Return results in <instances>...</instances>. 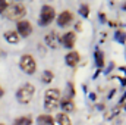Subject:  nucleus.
I'll list each match as a JSON object with an SVG mask.
<instances>
[{
  "label": "nucleus",
  "mask_w": 126,
  "mask_h": 125,
  "mask_svg": "<svg viewBox=\"0 0 126 125\" xmlns=\"http://www.w3.org/2000/svg\"><path fill=\"white\" fill-rule=\"evenodd\" d=\"M27 15V9L22 3H18V1H9L6 10L3 12V16H6L7 19L10 21H21L24 16Z\"/></svg>",
  "instance_id": "obj_1"
},
{
  "label": "nucleus",
  "mask_w": 126,
  "mask_h": 125,
  "mask_svg": "<svg viewBox=\"0 0 126 125\" xmlns=\"http://www.w3.org/2000/svg\"><path fill=\"white\" fill-rule=\"evenodd\" d=\"M60 90L59 88H48L44 93V107L46 110H54L56 107H59L60 103Z\"/></svg>",
  "instance_id": "obj_2"
},
{
  "label": "nucleus",
  "mask_w": 126,
  "mask_h": 125,
  "mask_svg": "<svg viewBox=\"0 0 126 125\" xmlns=\"http://www.w3.org/2000/svg\"><path fill=\"white\" fill-rule=\"evenodd\" d=\"M34 94H35V87H34V84L25 83V84H22V85L16 90V100H18L21 104H28L32 100Z\"/></svg>",
  "instance_id": "obj_3"
},
{
  "label": "nucleus",
  "mask_w": 126,
  "mask_h": 125,
  "mask_svg": "<svg viewBox=\"0 0 126 125\" xmlns=\"http://www.w3.org/2000/svg\"><path fill=\"white\" fill-rule=\"evenodd\" d=\"M56 18V10L54 7H51L50 4H43L41 6V10H40V18H38V22L41 27H47L50 25Z\"/></svg>",
  "instance_id": "obj_4"
},
{
  "label": "nucleus",
  "mask_w": 126,
  "mask_h": 125,
  "mask_svg": "<svg viewBox=\"0 0 126 125\" xmlns=\"http://www.w3.org/2000/svg\"><path fill=\"white\" fill-rule=\"evenodd\" d=\"M19 66H21V69H22L25 74H28V75L35 74V71H37V62H35L34 56H32V55H28V53H25V55L21 56Z\"/></svg>",
  "instance_id": "obj_5"
},
{
  "label": "nucleus",
  "mask_w": 126,
  "mask_h": 125,
  "mask_svg": "<svg viewBox=\"0 0 126 125\" xmlns=\"http://www.w3.org/2000/svg\"><path fill=\"white\" fill-rule=\"evenodd\" d=\"M19 37H30L32 34V24L27 19H21L16 22V30Z\"/></svg>",
  "instance_id": "obj_6"
},
{
  "label": "nucleus",
  "mask_w": 126,
  "mask_h": 125,
  "mask_svg": "<svg viewBox=\"0 0 126 125\" xmlns=\"http://www.w3.org/2000/svg\"><path fill=\"white\" fill-rule=\"evenodd\" d=\"M60 43L66 49L72 50L75 47V43H76V32L75 31H67L64 32L63 35H60Z\"/></svg>",
  "instance_id": "obj_7"
},
{
  "label": "nucleus",
  "mask_w": 126,
  "mask_h": 125,
  "mask_svg": "<svg viewBox=\"0 0 126 125\" xmlns=\"http://www.w3.org/2000/svg\"><path fill=\"white\" fill-rule=\"evenodd\" d=\"M44 41H46L47 47H50V49H59L60 37H59L57 31H50V32H47V34H46Z\"/></svg>",
  "instance_id": "obj_8"
},
{
  "label": "nucleus",
  "mask_w": 126,
  "mask_h": 125,
  "mask_svg": "<svg viewBox=\"0 0 126 125\" xmlns=\"http://www.w3.org/2000/svg\"><path fill=\"white\" fill-rule=\"evenodd\" d=\"M73 19H75V16H73V13L70 10H63L57 16V25L59 27H67V25H70L73 22Z\"/></svg>",
  "instance_id": "obj_9"
},
{
  "label": "nucleus",
  "mask_w": 126,
  "mask_h": 125,
  "mask_svg": "<svg viewBox=\"0 0 126 125\" xmlns=\"http://www.w3.org/2000/svg\"><path fill=\"white\" fill-rule=\"evenodd\" d=\"M64 61H66V65L70 66V68H76L79 62H81V55L76 52V50H70L66 56H64Z\"/></svg>",
  "instance_id": "obj_10"
},
{
  "label": "nucleus",
  "mask_w": 126,
  "mask_h": 125,
  "mask_svg": "<svg viewBox=\"0 0 126 125\" xmlns=\"http://www.w3.org/2000/svg\"><path fill=\"white\" fill-rule=\"evenodd\" d=\"M59 107H62L63 113H70V112H75V103L73 100H69V99H60V103H59Z\"/></svg>",
  "instance_id": "obj_11"
},
{
  "label": "nucleus",
  "mask_w": 126,
  "mask_h": 125,
  "mask_svg": "<svg viewBox=\"0 0 126 125\" xmlns=\"http://www.w3.org/2000/svg\"><path fill=\"white\" fill-rule=\"evenodd\" d=\"M4 40H6L7 43H10V44H18V43H19V40H21V37L18 35V32H16V31L10 30V31L4 32Z\"/></svg>",
  "instance_id": "obj_12"
},
{
  "label": "nucleus",
  "mask_w": 126,
  "mask_h": 125,
  "mask_svg": "<svg viewBox=\"0 0 126 125\" xmlns=\"http://www.w3.org/2000/svg\"><path fill=\"white\" fill-rule=\"evenodd\" d=\"M37 125H56V122L51 115H40L37 118Z\"/></svg>",
  "instance_id": "obj_13"
},
{
  "label": "nucleus",
  "mask_w": 126,
  "mask_h": 125,
  "mask_svg": "<svg viewBox=\"0 0 126 125\" xmlns=\"http://www.w3.org/2000/svg\"><path fill=\"white\" fill-rule=\"evenodd\" d=\"M94 59H95V65H97V68L98 69H101L103 66H104V53L97 47L94 52Z\"/></svg>",
  "instance_id": "obj_14"
},
{
  "label": "nucleus",
  "mask_w": 126,
  "mask_h": 125,
  "mask_svg": "<svg viewBox=\"0 0 126 125\" xmlns=\"http://www.w3.org/2000/svg\"><path fill=\"white\" fill-rule=\"evenodd\" d=\"M53 80H54V72L50 71V69H44L43 74H41V83L43 84H50Z\"/></svg>",
  "instance_id": "obj_15"
},
{
  "label": "nucleus",
  "mask_w": 126,
  "mask_h": 125,
  "mask_svg": "<svg viewBox=\"0 0 126 125\" xmlns=\"http://www.w3.org/2000/svg\"><path fill=\"white\" fill-rule=\"evenodd\" d=\"M34 119L31 115H25V116H19L13 121V125H32Z\"/></svg>",
  "instance_id": "obj_16"
},
{
  "label": "nucleus",
  "mask_w": 126,
  "mask_h": 125,
  "mask_svg": "<svg viewBox=\"0 0 126 125\" xmlns=\"http://www.w3.org/2000/svg\"><path fill=\"white\" fill-rule=\"evenodd\" d=\"M54 119H56L54 122H57V125H72V121H70V118H69L66 113H63V112L57 113V116H56Z\"/></svg>",
  "instance_id": "obj_17"
},
{
  "label": "nucleus",
  "mask_w": 126,
  "mask_h": 125,
  "mask_svg": "<svg viewBox=\"0 0 126 125\" xmlns=\"http://www.w3.org/2000/svg\"><path fill=\"white\" fill-rule=\"evenodd\" d=\"M120 112H122V107H120V106H114V107H111L109 112H106V113H104V118H106L107 121H110V119L116 118Z\"/></svg>",
  "instance_id": "obj_18"
},
{
  "label": "nucleus",
  "mask_w": 126,
  "mask_h": 125,
  "mask_svg": "<svg viewBox=\"0 0 126 125\" xmlns=\"http://www.w3.org/2000/svg\"><path fill=\"white\" fill-rule=\"evenodd\" d=\"M75 94H76V90H75L73 83H67V87H66V97H64V99L72 100V99L75 97Z\"/></svg>",
  "instance_id": "obj_19"
},
{
  "label": "nucleus",
  "mask_w": 126,
  "mask_h": 125,
  "mask_svg": "<svg viewBox=\"0 0 126 125\" xmlns=\"http://www.w3.org/2000/svg\"><path fill=\"white\" fill-rule=\"evenodd\" d=\"M114 38H116V41H117V43L125 44V43H126V32L122 31V30H117L116 34H114Z\"/></svg>",
  "instance_id": "obj_20"
},
{
  "label": "nucleus",
  "mask_w": 126,
  "mask_h": 125,
  "mask_svg": "<svg viewBox=\"0 0 126 125\" xmlns=\"http://www.w3.org/2000/svg\"><path fill=\"white\" fill-rule=\"evenodd\" d=\"M79 13H81V16L88 18V16H90V6H88L87 3H82V4L79 6Z\"/></svg>",
  "instance_id": "obj_21"
},
{
  "label": "nucleus",
  "mask_w": 126,
  "mask_h": 125,
  "mask_svg": "<svg viewBox=\"0 0 126 125\" xmlns=\"http://www.w3.org/2000/svg\"><path fill=\"white\" fill-rule=\"evenodd\" d=\"M7 4H9V1H6V0H0V15H3V12L6 10Z\"/></svg>",
  "instance_id": "obj_22"
},
{
  "label": "nucleus",
  "mask_w": 126,
  "mask_h": 125,
  "mask_svg": "<svg viewBox=\"0 0 126 125\" xmlns=\"http://www.w3.org/2000/svg\"><path fill=\"white\" fill-rule=\"evenodd\" d=\"M114 93H116V88H111V90H110V93H109V96H107V97H109V99H113V96H114Z\"/></svg>",
  "instance_id": "obj_23"
},
{
  "label": "nucleus",
  "mask_w": 126,
  "mask_h": 125,
  "mask_svg": "<svg viewBox=\"0 0 126 125\" xmlns=\"http://www.w3.org/2000/svg\"><path fill=\"white\" fill-rule=\"evenodd\" d=\"M81 30H82V24L78 21V22H76V31H81ZM76 31H75V32H76Z\"/></svg>",
  "instance_id": "obj_24"
},
{
  "label": "nucleus",
  "mask_w": 126,
  "mask_h": 125,
  "mask_svg": "<svg viewBox=\"0 0 126 125\" xmlns=\"http://www.w3.org/2000/svg\"><path fill=\"white\" fill-rule=\"evenodd\" d=\"M119 80H120V84L125 87V85H126V78H122V77H119Z\"/></svg>",
  "instance_id": "obj_25"
},
{
  "label": "nucleus",
  "mask_w": 126,
  "mask_h": 125,
  "mask_svg": "<svg viewBox=\"0 0 126 125\" xmlns=\"http://www.w3.org/2000/svg\"><path fill=\"white\" fill-rule=\"evenodd\" d=\"M90 99H91V100H95V99H97V94L95 93H90Z\"/></svg>",
  "instance_id": "obj_26"
},
{
  "label": "nucleus",
  "mask_w": 126,
  "mask_h": 125,
  "mask_svg": "<svg viewBox=\"0 0 126 125\" xmlns=\"http://www.w3.org/2000/svg\"><path fill=\"white\" fill-rule=\"evenodd\" d=\"M109 25H110V27H116V25H119V24H117V22H114V21H110V22H109Z\"/></svg>",
  "instance_id": "obj_27"
},
{
  "label": "nucleus",
  "mask_w": 126,
  "mask_h": 125,
  "mask_svg": "<svg viewBox=\"0 0 126 125\" xmlns=\"http://www.w3.org/2000/svg\"><path fill=\"white\" fill-rule=\"evenodd\" d=\"M97 109H100V110H104V104H103V103L97 104Z\"/></svg>",
  "instance_id": "obj_28"
},
{
  "label": "nucleus",
  "mask_w": 126,
  "mask_h": 125,
  "mask_svg": "<svg viewBox=\"0 0 126 125\" xmlns=\"http://www.w3.org/2000/svg\"><path fill=\"white\" fill-rule=\"evenodd\" d=\"M100 19L104 22V21H106V15H104V13H100Z\"/></svg>",
  "instance_id": "obj_29"
},
{
  "label": "nucleus",
  "mask_w": 126,
  "mask_h": 125,
  "mask_svg": "<svg viewBox=\"0 0 126 125\" xmlns=\"http://www.w3.org/2000/svg\"><path fill=\"white\" fill-rule=\"evenodd\" d=\"M100 72H101V69H97V72L94 74V77H93V78H97V77L100 75Z\"/></svg>",
  "instance_id": "obj_30"
},
{
  "label": "nucleus",
  "mask_w": 126,
  "mask_h": 125,
  "mask_svg": "<svg viewBox=\"0 0 126 125\" xmlns=\"http://www.w3.org/2000/svg\"><path fill=\"white\" fill-rule=\"evenodd\" d=\"M3 94H4V90H3V88H1V85H0V97H1Z\"/></svg>",
  "instance_id": "obj_31"
},
{
  "label": "nucleus",
  "mask_w": 126,
  "mask_h": 125,
  "mask_svg": "<svg viewBox=\"0 0 126 125\" xmlns=\"http://www.w3.org/2000/svg\"><path fill=\"white\" fill-rule=\"evenodd\" d=\"M120 107H122V109H125V110H126V102L123 103V104H122V106H120Z\"/></svg>",
  "instance_id": "obj_32"
},
{
  "label": "nucleus",
  "mask_w": 126,
  "mask_h": 125,
  "mask_svg": "<svg viewBox=\"0 0 126 125\" xmlns=\"http://www.w3.org/2000/svg\"><path fill=\"white\" fill-rule=\"evenodd\" d=\"M122 71H123V72L126 74V66H123V68H122Z\"/></svg>",
  "instance_id": "obj_33"
},
{
  "label": "nucleus",
  "mask_w": 126,
  "mask_h": 125,
  "mask_svg": "<svg viewBox=\"0 0 126 125\" xmlns=\"http://www.w3.org/2000/svg\"><path fill=\"white\" fill-rule=\"evenodd\" d=\"M122 7H123V9L126 10V3H123V6H122Z\"/></svg>",
  "instance_id": "obj_34"
},
{
  "label": "nucleus",
  "mask_w": 126,
  "mask_h": 125,
  "mask_svg": "<svg viewBox=\"0 0 126 125\" xmlns=\"http://www.w3.org/2000/svg\"><path fill=\"white\" fill-rule=\"evenodd\" d=\"M0 125H4V124H1V122H0Z\"/></svg>",
  "instance_id": "obj_35"
}]
</instances>
